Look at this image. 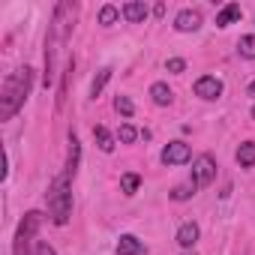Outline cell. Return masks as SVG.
I'll return each instance as SVG.
<instances>
[{"instance_id":"1","label":"cell","mask_w":255,"mask_h":255,"mask_svg":"<svg viewBox=\"0 0 255 255\" xmlns=\"http://www.w3.org/2000/svg\"><path fill=\"white\" fill-rule=\"evenodd\" d=\"M30 87H33V69L30 66H21L3 78V87H0V120H12L18 114V108L30 96Z\"/></svg>"},{"instance_id":"2","label":"cell","mask_w":255,"mask_h":255,"mask_svg":"<svg viewBox=\"0 0 255 255\" xmlns=\"http://www.w3.org/2000/svg\"><path fill=\"white\" fill-rule=\"evenodd\" d=\"M48 210L54 225H66L72 216V177L69 174H57L48 186Z\"/></svg>"},{"instance_id":"3","label":"cell","mask_w":255,"mask_h":255,"mask_svg":"<svg viewBox=\"0 0 255 255\" xmlns=\"http://www.w3.org/2000/svg\"><path fill=\"white\" fill-rule=\"evenodd\" d=\"M39 225H42V213H39V210L24 213V219L18 222V231H15V255H33L30 246H36L33 237H36Z\"/></svg>"},{"instance_id":"4","label":"cell","mask_w":255,"mask_h":255,"mask_svg":"<svg viewBox=\"0 0 255 255\" xmlns=\"http://www.w3.org/2000/svg\"><path fill=\"white\" fill-rule=\"evenodd\" d=\"M75 12H78V6H75V3H69V0H63V3H57V6H54L51 24H48V33H51V36H57V39H60V45L69 39V33H72V27H75Z\"/></svg>"},{"instance_id":"5","label":"cell","mask_w":255,"mask_h":255,"mask_svg":"<svg viewBox=\"0 0 255 255\" xmlns=\"http://www.w3.org/2000/svg\"><path fill=\"white\" fill-rule=\"evenodd\" d=\"M213 177H216V159H213L210 153H201V156L192 162V183L201 189V186H207Z\"/></svg>"},{"instance_id":"6","label":"cell","mask_w":255,"mask_h":255,"mask_svg":"<svg viewBox=\"0 0 255 255\" xmlns=\"http://www.w3.org/2000/svg\"><path fill=\"white\" fill-rule=\"evenodd\" d=\"M57 48H60V39L57 36H45V72H42V84L51 87L54 84V75H57Z\"/></svg>"},{"instance_id":"7","label":"cell","mask_w":255,"mask_h":255,"mask_svg":"<svg viewBox=\"0 0 255 255\" xmlns=\"http://www.w3.org/2000/svg\"><path fill=\"white\" fill-rule=\"evenodd\" d=\"M189 156H192V150H189L186 141H171L162 150V162L165 165H183V162H189Z\"/></svg>"},{"instance_id":"8","label":"cell","mask_w":255,"mask_h":255,"mask_svg":"<svg viewBox=\"0 0 255 255\" xmlns=\"http://www.w3.org/2000/svg\"><path fill=\"white\" fill-rule=\"evenodd\" d=\"M195 96H201V99H219L222 96V81L216 75H201L195 81Z\"/></svg>"},{"instance_id":"9","label":"cell","mask_w":255,"mask_h":255,"mask_svg":"<svg viewBox=\"0 0 255 255\" xmlns=\"http://www.w3.org/2000/svg\"><path fill=\"white\" fill-rule=\"evenodd\" d=\"M201 27V12L198 9H180L177 18H174V30L180 33H195Z\"/></svg>"},{"instance_id":"10","label":"cell","mask_w":255,"mask_h":255,"mask_svg":"<svg viewBox=\"0 0 255 255\" xmlns=\"http://www.w3.org/2000/svg\"><path fill=\"white\" fill-rule=\"evenodd\" d=\"M114 252H117V255H147V246H144L135 234H120Z\"/></svg>"},{"instance_id":"11","label":"cell","mask_w":255,"mask_h":255,"mask_svg":"<svg viewBox=\"0 0 255 255\" xmlns=\"http://www.w3.org/2000/svg\"><path fill=\"white\" fill-rule=\"evenodd\" d=\"M78 162H81V141H78V135L72 132V135H69V150H66V165H63V174L75 177V174H78Z\"/></svg>"},{"instance_id":"12","label":"cell","mask_w":255,"mask_h":255,"mask_svg":"<svg viewBox=\"0 0 255 255\" xmlns=\"http://www.w3.org/2000/svg\"><path fill=\"white\" fill-rule=\"evenodd\" d=\"M123 18L129 24H141L147 18V6L138 3V0H129V3H123Z\"/></svg>"},{"instance_id":"13","label":"cell","mask_w":255,"mask_h":255,"mask_svg":"<svg viewBox=\"0 0 255 255\" xmlns=\"http://www.w3.org/2000/svg\"><path fill=\"white\" fill-rule=\"evenodd\" d=\"M240 15H243V12H240V3H228V6H222V9L216 12V27H228V24H234Z\"/></svg>"},{"instance_id":"14","label":"cell","mask_w":255,"mask_h":255,"mask_svg":"<svg viewBox=\"0 0 255 255\" xmlns=\"http://www.w3.org/2000/svg\"><path fill=\"white\" fill-rule=\"evenodd\" d=\"M195 240H198V225H195V222H183V225L177 228V243H180L183 249H189V246H195Z\"/></svg>"},{"instance_id":"15","label":"cell","mask_w":255,"mask_h":255,"mask_svg":"<svg viewBox=\"0 0 255 255\" xmlns=\"http://www.w3.org/2000/svg\"><path fill=\"white\" fill-rule=\"evenodd\" d=\"M93 141H96V147L102 153H111L114 150V135L105 129V126H93Z\"/></svg>"},{"instance_id":"16","label":"cell","mask_w":255,"mask_h":255,"mask_svg":"<svg viewBox=\"0 0 255 255\" xmlns=\"http://www.w3.org/2000/svg\"><path fill=\"white\" fill-rule=\"evenodd\" d=\"M150 99H153L156 105H171L174 93H171V87H168L165 81H156V84L150 87Z\"/></svg>"},{"instance_id":"17","label":"cell","mask_w":255,"mask_h":255,"mask_svg":"<svg viewBox=\"0 0 255 255\" xmlns=\"http://www.w3.org/2000/svg\"><path fill=\"white\" fill-rule=\"evenodd\" d=\"M237 162H240V168H252L255 165V141H243L237 147Z\"/></svg>"},{"instance_id":"18","label":"cell","mask_w":255,"mask_h":255,"mask_svg":"<svg viewBox=\"0 0 255 255\" xmlns=\"http://www.w3.org/2000/svg\"><path fill=\"white\" fill-rule=\"evenodd\" d=\"M72 72H75V60L69 57V60H66V69H63V84H60V93H57V108H63V102H66V93H69V78H72Z\"/></svg>"},{"instance_id":"19","label":"cell","mask_w":255,"mask_h":255,"mask_svg":"<svg viewBox=\"0 0 255 255\" xmlns=\"http://www.w3.org/2000/svg\"><path fill=\"white\" fill-rule=\"evenodd\" d=\"M108 81H111V69H108V66H102V69L96 72V78L90 81V96L96 99V96L105 90V84H108Z\"/></svg>"},{"instance_id":"20","label":"cell","mask_w":255,"mask_h":255,"mask_svg":"<svg viewBox=\"0 0 255 255\" xmlns=\"http://www.w3.org/2000/svg\"><path fill=\"white\" fill-rule=\"evenodd\" d=\"M138 186H141V177H138V174H132V171L120 177V189H123V195H135V192H138Z\"/></svg>"},{"instance_id":"21","label":"cell","mask_w":255,"mask_h":255,"mask_svg":"<svg viewBox=\"0 0 255 255\" xmlns=\"http://www.w3.org/2000/svg\"><path fill=\"white\" fill-rule=\"evenodd\" d=\"M117 18H120V9H117V6L105 3V6L99 9V24H102V27H111V24H114Z\"/></svg>"},{"instance_id":"22","label":"cell","mask_w":255,"mask_h":255,"mask_svg":"<svg viewBox=\"0 0 255 255\" xmlns=\"http://www.w3.org/2000/svg\"><path fill=\"white\" fill-rule=\"evenodd\" d=\"M237 51H240V57H249V60H255V36H240V42H237Z\"/></svg>"},{"instance_id":"23","label":"cell","mask_w":255,"mask_h":255,"mask_svg":"<svg viewBox=\"0 0 255 255\" xmlns=\"http://www.w3.org/2000/svg\"><path fill=\"white\" fill-rule=\"evenodd\" d=\"M114 108H117V114H123V117H132V114H135V105H132L129 96H117V99H114Z\"/></svg>"},{"instance_id":"24","label":"cell","mask_w":255,"mask_h":255,"mask_svg":"<svg viewBox=\"0 0 255 255\" xmlns=\"http://www.w3.org/2000/svg\"><path fill=\"white\" fill-rule=\"evenodd\" d=\"M195 189H198L195 183H183V186H174V189H171V198H174V201H186V198H192V195H195Z\"/></svg>"},{"instance_id":"25","label":"cell","mask_w":255,"mask_h":255,"mask_svg":"<svg viewBox=\"0 0 255 255\" xmlns=\"http://www.w3.org/2000/svg\"><path fill=\"white\" fill-rule=\"evenodd\" d=\"M117 138H120L123 144H132V141L138 138V132H135V126H129V123H123V126H120V132H117Z\"/></svg>"},{"instance_id":"26","label":"cell","mask_w":255,"mask_h":255,"mask_svg":"<svg viewBox=\"0 0 255 255\" xmlns=\"http://www.w3.org/2000/svg\"><path fill=\"white\" fill-rule=\"evenodd\" d=\"M33 255H57V252H54V249H51L45 240H39V243L33 246Z\"/></svg>"},{"instance_id":"27","label":"cell","mask_w":255,"mask_h":255,"mask_svg":"<svg viewBox=\"0 0 255 255\" xmlns=\"http://www.w3.org/2000/svg\"><path fill=\"white\" fill-rule=\"evenodd\" d=\"M183 69H186V60H180V57L168 60V72H183Z\"/></svg>"},{"instance_id":"28","label":"cell","mask_w":255,"mask_h":255,"mask_svg":"<svg viewBox=\"0 0 255 255\" xmlns=\"http://www.w3.org/2000/svg\"><path fill=\"white\" fill-rule=\"evenodd\" d=\"M249 96H255V81H252V84H249Z\"/></svg>"},{"instance_id":"29","label":"cell","mask_w":255,"mask_h":255,"mask_svg":"<svg viewBox=\"0 0 255 255\" xmlns=\"http://www.w3.org/2000/svg\"><path fill=\"white\" fill-rule=\"evenodd\" d=\"M252 120H255V105H252Z\"/></svg>"}]
</instances>
